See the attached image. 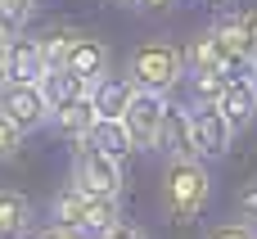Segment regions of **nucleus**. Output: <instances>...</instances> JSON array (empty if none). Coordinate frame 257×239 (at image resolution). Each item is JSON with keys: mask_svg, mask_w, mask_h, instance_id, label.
<instances>
[{"mask_svg": "<svg viewBox=\"0 0 257 239\" xmlns=\"http://www.w3.org/2000/svg\"><path fill=\"white\" fill-rule=\"evenodd\" d=\"M212 108L230 122V131L253 127V122H257V77H253V72L230 77V81H226V90H221V99H217Z\"/></svg>", "mask_w": 257, "mask_h": 239, "instance_id": "obj_8", "label": "nucleus"}, {"mask_svg": "<svg viewBox=\"0 0 257 239\" xmlns=\"http://www.w3.org/2000/svg\"><path fill=\"white\" fill-rule=\"evenodd\" d=\"M36 226V208L23 190H0V239H27Z\"/></svg>", "mask_w": 257, "mask_h": 239, "instance_id": "obj_14", "label": "nucleus"}, {"mask_svg": "<svg viewBox=\"0 0 257 239\" xmlns=\"http://www.w3.org/2000/svg\"><path fill=\"white\" fill-rule=\"evenodd\" d=\"M212 32H217V41H221V50H226L230 68H248V45H244L239 14H226V18H217V23H212Z\"/></svg>", "mask_w": 257, "mask_h": 239, "instance_id": "obj_16", "label": "nucleus"}, {"mask_svg": "<svg viewBox=\"0 0 257 239\" xmlns=\"http://www.w3.org/2000/svg\"><path fill=\"white\" fill-rule=\"evenodd\" d=\"M27 239H77V235H72V230H63V226H54V221H45V226H36Z\"/></svg>", "mask_w": 257, "mask_h": 239, "instance_id": "obj_27", "label": "nucleus"}, {"mask_svg": "<svg viewBox=\"0 0 257 239\" xmlns=\"http://www.w3.org/2000/svg\"><path fill=\"white\" fill-rule=\"evenodd\" d=\"M230 140H235V131H230V122L217 108H194V154H199V163L226 158Z\"/></svg>", "mask_w": 257, "mask_h": 239, "instance_id": "obj_11", "label": "nucleus"}, {"mask_svg": "<svg viewBox=\"0 0 257 239\" xmlns=\"http://www.w3.org/2000/svg\"><path fill=\"white\" fill-rule=\"evenodd\" d=\"M203 239H257V226H248V221H217V226H208V235Z\"/></svg>", "mask_w": 257, "mask_h": 239, "instance_id": "obj_22", "label": "nucleus"}, {"mask_svg": "<svg viewBox=\"0 0 257 239\" xmlns=\"http://www.w3.org/2000/svg\"><path fill=\"white\" fill-rule=\"evenodd\" d=\"M163 117H167V95H154V90H136L131 104H126V136H131V149H158V136H163Z\"/></svg>", "mask_w": 257, "mask_h": 239, "instance_id": "obj_6", "label": "nucleus"}, {"mask_svg": "<svg viewBox=\"0 0 257 239\" xmlns=\"http://www.w3.org/2000/svg\"><path fill=\"white\" fill-rule=\"evenodd\" d=\"M68 185H77L81 194L122 199V190H126V172H122L117 158L99 154L90 140H77V145H72V181H68Z\"/></svg>", "mask_w": 257, "mask_h": 239, "instance_id": "obj_4", "label": "nucleus"}, {"mask_svg": "<svg viewBox=\"0 0 257 239\" xmlns=\"http://www.w3.org/2000/svg\"><path fill=\"white\" fill-rule=\"evenodd\" d=\"M86 140H90L99 154L117 158V163H126V154H131V136H126V127H122V122H95Z\"/></svg>", "mask_w": 257, "mask_h": 239, "instance_id": "obj_17", "label": "nucleus"}, {"mask_svg": "<svg viewBox=\"0 0 257 239\" xmlns=\"http://www.w3.org/2000/svg\"><path fill=\"white\" fill-rule=\"evenodd\" d=\"M131 95H136V86L122 77H108V81H99L95 90H90V99H95V117L99 122H122L126 117V104H131Z\"/></svg>", "mask_w": 257, "mask_h": 239, "instance_id": "obj_15", "label": "nucleus"}, {"mask_svg": "<svg viewBox=\"0 0 257 239\" xmlns=\"http://www.w3.org/2000/svg\"><path fill=\"white\" fill-rule=\"evenodd\" d=\"M0 117L14 122L23 136L50 127V108H45V99H41L36 86H5V90H0Z\"/></svg>", "mask_w": 257, "mask_h": 239, "instance_id": "obj_7", "label": "nucleus"}, {"mask_svg": "<svg viewBox=\"0 0 257 239\" xmlns=\"http://www.w3.org/2000/svg\"><path fill=\"white\" fill-rule=\"evenodd\" d=\"M5 77H9V86H36L41 77H45V59H41V45H36V36H9V45H5Z\"/></svg>", "mask_w": 257, "mask_h": 239, "instance_id": "obj_9", "label": "nucleus"}, {"mask_svg": "<svg viewBox=\"0 0 257 239\" xmlns=\"http://www.w3.org/2000/svg\"><path fill=\"white\" fill-rule=\"evenodd\" d=\"M72 36H77V27H72V23H50V27H45L41 36H36V45H41V59H45V68H59V63H63V54H68Z\"/></svg>", "mask_w": 257, "mask_h": 239, "instance_id": "obj_19", "label": "nucleus"}, {"mask_svg": "<svg viewBox=\"0 0 257 239\" xmlns=\"http://www.w3.org/2000/svg\"><path fill=\"white\" fill-rule=\"evenodd\" d=\"M235 212H239V221L257 226V181H248V185L239 190V199H235Z\"/></svg>", "mask_w": 257, "mask_h": 239, "instance_id": "obj_25", "label": "nucleus"}, {"mask_svg": "<svg viewBox=\"0 0 257 239\" xmlns=\"http://www.w3.org/2000/svg\"><path fill=\"white\" fill-rule=\"evenodd\" d=\"M136 90H154V95H172L181 81H185V59H181V45L154 36V41H140L131 54H126V72H122Z\"/></svg>", "mask_w": 257, "mask_h": 239, "instance_id": "obj_3", "label": "nucleus"}, {"mask_svg": "<svg viewBox=\"0 0 257 239\" xmlns=\"http://www.w3.org/2000/svg\"><path fill=\"white\" fill-rule=\"evenodd\" d=\"M181 59H185V72H230V59H226V50H221V41H217L212 27L194 32L185 41Z\"/></svg>", "mask_w": 257, "mask_h": 239, "instance_id": "obj_13", "label": "nucleus"}, {"mask_svg": "<svg viewBox=\"0 0 257 239\" xmlns=\"http://www.w3.org/2000/svg\"><path fill=\"white\" fill-rule=\"evenodd\" d=\"M239 27H244V45H248V72H257V9L239 14Z\"/></svg>", "mask_w": 257, "mask_h": 239, "instance_id": "obj_24", "label": "nucleus"}, {"mask_svg": "<svg viewBox=\"0 0 257 239\" xmlns=\"http://www.w3.org/2000/svg\"><path fill=\"white\" fill-rule=\"evenodd\" d=\"M50 221L72 230L77 239H99L108 226L122 221V199H99V194H81L77 185H63L50 199Z\"/></svg>", "mask_w": 257, "mask_h": 239, "instance_id": "obj_2", "label": "nucleus"}, {"mask_svg": "<svg viewBox=\"0 0 257 239\" xmlns=\"http://www.w3.org/2000/svg\"><path fill=\"white\" fill-rule=\"evenodd\" d=\"M253 77H257V72H253Z\"/></svg>", "mask_w": 257, "mask_h": 239, "instance_id": "obj_32", "label": "nucleus"}, {"mask_svg": "<svg viewBox=\"0 0 257 239\" xmlns=\"http://www.w3.org/2000/svg\"><path fill=\"white\" fill-rule=\"evenodd\" d=\"M5 45H9V36H5V32H0V90H5V86H9V77H5Z\"/></svg>", "mask_w": 257, "mask_h": 239, "instance_id": "obj_29", "label": "nucleus"}, {"mask_svg": "<svg viewBox=\"0 0 257 239\" xmlns=\"http://www.w3.org/2000/svg\"><path fill=\"white\" fill-rule=\"evenodd\" d=\"M113 5H136V0H113Z\"/></svg>", "mask_w": 257, "mask_h": 239, "instance_id": "obj_30", "label": "nucleus"}, {"mask_svg": "<svg viewBox=\"0 0 257 239\" xmlns=\"http://www.w3.org/2000/svg\"><path fill=\"white\" fill-rule=\"evenodd\" d=\"M36 90H41V99H45V108L54 113L59 104H68V99H72L77 90H86V86H77V81H72V77H68L63 68H45V77L36 81Z\"/></svg>", "mask_w": 257, "mask_h": 239, "instance_id": "obj_20", "label": "nucleus"}, {"mask_svg": "<svg viewBox=\"0 0 257 239\" xmlns=\"http://www.w3.org/2000/svg\"><path fill=\"white\" fill-rule=\"evenodd\" d=\"M212 203V172L199 158H172L158 181V208L167 221H194Z\"/></svg>", "mask_w": 257, "mask_h": 239, "instance_id": "obj_1", "label": "nucleus"}, {"mask_svg": "<svg viewBox=\"0 0 257 239\" xmlns=\"http://www.w3.org/2000/svg\"><path fill=\"white\" fill-rule=\"evenodd\" d=\"M163 158H199L194 154V108L190 104H172L167 99V117H163V136H158Z\"/></svg>", "mask_w": 257, "mask_h": 239, "instance_id": "obj_10", "label": "nucleus"}, {"mask_svg": "<svg viewBox=\"0 0 257 239\" xmlns=\"http://www.w3.org/2000/svg\"><path fill=\"white\" fill-rule=\"evenodd\" d=\"M59 68H63V72H68V77H72L77 86L95 90L99 81H108V68H113V50H108V41H104V36H90V32H77Z\"/></svg>", "mask_w": 257, "mask_h": 239, "instance_id": "obj_5", "label": "nucleus"}, {"mask_svg": "<svg viewBox=\"0 0 257 239\" xmlns=\"http://www.w3.org/2000/svg\"><path fill=\"white\" fill-rule=\"evenodd\" d=\"M99 239H149V230L136 226V221H117V226H108Z\"/></svg>", "mask_w": 257, "mask_h": 239, "instance_id": "obj_26", "label": "nucleus"}, {"mask_svg": "<svg viewBox=\"0 0 257 239\" xmlns=\"http://www.w3.org/2000/svg\"><path fill=\"white\" fill-rule=\"evenodd\" d=\"M99 117H95V99H90V90H77L68 104H59L54 113H50V127L63 136V140H86L90 136V127H95Z\"/></svg>", "mask_w": 257, "mask_h": 239, "instance_id": "obj_12", "label": "nucleus"}, {"mask_svg": "<svg viewBox=\"0 0 257 239\" xmlns=\"http://www.w3.org/2000/svg\"><path fill=\"white\" fill-rule=\"evenodd\" d=\"M190 81V108H212L230 81V72H185Z\"/></svg>", "mask_w": 257, "mask_h": 239, "instance_id": "obj_18", "label": "nucleus"}, {"mask_svg": "<svg viewBox=\"0 0 257 239\" xmlns=\"http://www.w3.org/2000/svg\"><path fill=\"white\" fill-rule=\"evenodd\" d=\"M18 149H23V131H18L14 122H5V117H0V163L18 158Z\"/></svg>", "mask_w": 257, "mask_h": 239, "instance_id": "obj_23", "label": "nucleus"}, {"mask_svg": "<svg viewBox=\"0 0 257 239\" xmlns=\"http://www.w3.org/2000/svg\"><path fill=\"white\" fill-rule=\"evenodd\" d=\"M36 14V0H0V32L5 36H18Z\"/></svg>", "mask_w": 257, "mask_h": 239, "instance_id": "obj_21", "label": "nucleus"}, {"mask_svg": "<svg viewBox=\"0 0 257 239\" xmlns=\"http://www.w3.org/2000/svg\"><path fill=\"white\" fill-rule=\"evenodd\" d=\"M140 9H172V5H181V0H136Z\"/></svg>", "mask_w": 257, "mask_h": 239, "instance_id": "obj_28", "label": "nucleus"}, {"mask_svg": "<svg viewBox=\"0 0 257 239\" xmlns=\"http://www.w3.org/2000/svg\"><path fill=\"white\" fill-rule=\"evenodd\" d=\"M212 5H230V0H212Z\"/></svg>", "mask_w": 257, "mask_h": 239, "instance_id": "obj_31", "label": "nucleus"}]
</instances>
